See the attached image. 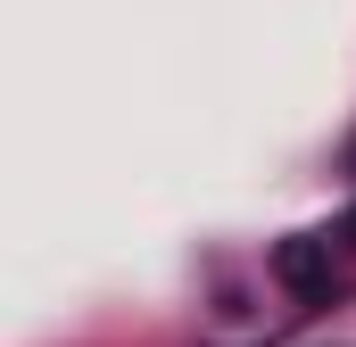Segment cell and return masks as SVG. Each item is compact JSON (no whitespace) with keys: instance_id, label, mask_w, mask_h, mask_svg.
<instances>
[{"instance_id":"1","label":"cell","mask_w":356,"mask_h":347,"mask_svg":"<svg viewBox=\"0 0 356 347\" xmlns=\"http://www.w3.org/2000/svg\"><path fill=\"white\" fill-rule=\"evenodd\" d=\"M273 273H282L298 298H323V289H332V248H323V240H282V248H273Z\"/></svg>"},{"instance_id":"2","label":"cell","mask_w":356,"mask_h":347,"mask_svg":"<svg viewBox=\"0 0 356 347\" xmlns=\"http://www.w3.org/2000/svg\"><path fill=\"white\" fill-rule=\"evenodd\" d=\"M340 232H348V240H356V207H348V223H340Z\"/></svg>"}]
</instances>
